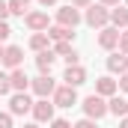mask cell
<instances>
[{"instance_id":"6da1fadb","label":"cell","mask_w":128,"mask_h":128,"mask_svg":"<svg viewBox=\"0 0 128 128\" xmlns=\"http://www.w3.org/2000/svg\"><path fill=\"white\" fill-rule=\"evenodd\" d=\"M84 21H86L90 27L101 30V27H107V21H110V9L101 6V3H90V6L84 9Z\"/></svg>"},{"instance_id":"7a4b0ae2","label":"cell","mask_w":128,"mask_h":128,"mask_svg":"<svg viewBox=\"0 0 128 128\" xmlns=\"http://www.w3.org/2000/svg\"><path fill=\"white\" fill-rule=\"evenodd\" d=\"M80 107H84V113H86V119H96V122H98L101 116H107V98L96 96V92L84 98V104H80Z\"/></svg>"},{"instance_id":"3957f363","label":"cell","mask_w":128,"mask_h":128,"mask_svg":"<svg viewBox=\"0 0 128 128\" xmlns=\"http://www.w3.org/2000/svg\"><path fill=\"white\" fill-rule=\"evenodd\" d=\"M80 21H84V15H80V9H74L72 3L57 9V24H60V27H68V30H74Z\"/></svg>"},{"instance_id":"277c9868","label":"cell","mask_w":128,"mask_h":128,"mask_svg":"<svg viewBox=\"0 0 128 128\" xmlns=\"http://www.w3.org/2000/svg\"><path fill=\"white\" fill-rule=\"evenodd\" d=\"M51 98H54V107H74V104H78V90L68 86V84H63V86L54 90Z\"/></svg>"},{"instance_id":"5b68a950","label":"cell","mask_w":128,"mask_h":128,"mask_svg":"<svg viewBox=\"0 0 128 128\" xmlns=\"http://www.w3.org/2000/svg\"><path fill=\"white\" fill-rule=\"evenodd\" d=\"M24 24H27L33 33H45L51 27V18H48V12H42V9H30V12L24 15Z\"/></svg>"},{"instance_id":"8992f818","label":"cell","mask_w":128,"mask_h":128,"mask_svg":"<svg viewBox=\"0 0 128 128\" xmlns=\"http://www.w3.org/2000/svg\"><path fill=\"white\" fill-rule=\"evenodd\" d=\"M30 90H33V96H36V98H48V96H54L57 84H54L51 74H39L36 80H30Z\"/></svg>"},{"instance_id":"52a82bcc","label":"cell","mask_w":128,"mask_h":128,"mask_svg":"<svg viewBox=\"0 0 128 128\" xmlns=\"http://www.w3.org/2000/svg\"><path fill=\"white\" fill-rule=\"evenodd\" d=\"M30 110H33V98L27 92H12V98H9V113L12 116H24Z\"/></svg>"},{"instance_id":"ba28073f","label":"cell","mask_w":128,"mask_h":128,"mask_svg":"<svg viewBox=\"0 0 128 128\" xmlns=\"http://www.w3.org/2000/svg\"><path fill=\"white\" fill-rule=\"evenodd\" d=\"M0 63L6 66L9 72H12V68H21V63H24V48H18V45H6Z\"/></svg>"},{"instance_id":"9c48e42d","label":"cell","mask_w":128,"mask_h":128,"mask_svg":"<svg viewBox=\"0 0 128 128\" xmlns=\"http://www.w3.org/2000/svg\"><path fill=\"white\" fill-rule=\"evenodd\" d=\"M33 119L42 125V122H51L54 119V101H48V98H39V101H33Z\"/></svg>"},{"instance_id":"30bf717a","label":"cell","mask_w":128,"mask_h":128,"mask_svg":"<svg viewBox=\"0 0 128 128\" xmlns=\"http://www.w3.org/2000/svg\"><path fill=\"white\" fill-rule=\"evenodd\" d=\"M63 80L68 84V86H80V84H86V68L78 63V66H66V74H63Z\"/></svg>"},{"instance_id":"8fae6325","label":"cell","mask_w":128,"mask_h":128,"mask_svg":"<svg viewBox=\"0 0 128 128\" xmlns=\"http://www.w3.org/2000/svg\"><path fill=\"white\" fill-rule=\"evenodd\" d=\"M116 45H119V30H116V27H101V30H98V48L113 51Z\"/></svg>"},{"instance_id":"7c38bea8","label":"cell","mask_w":128,"mask_h":128,"mask_svg":"<svg viewBox=\"0 0 128 128\" xmlns=\"http://www.w3.org/2000/svg\"><path fill=\"white\" fill-rule=\"evenodd\" d=\"M9 84H12V92H27L30 90V78L24 68H12L9 72Z\"/></svg>"},{"instance_id":"4fadbf2b","label":"cell","mask_w":128,"mask_h":128,"mask_svg":"<svg viewBox=\"0 0 128 128\" xmlns=\"http://www.w3.org/2000/svg\"><path fill=\"white\" fill-rule=\"evenodd\" d=\"M116 92H119V86H116V80H113L110 74H104V78H98V80H96V96L110 98V96H116Z\"/></svg>"},{"instance_id":"5bb4252c","label":"cell","mask_w":128,"mask_h":128,"mask_svg":"<svg viewBox=\"0 0 128 128\" xmlns=\"http://www.w3.org/2000/svg\"><path fill=\"white\" fill-rule=\"evenodd\" d=\"M57 60V54L48 48V51H39L36 54V68H39V74H51V66Z\"/></svg>"},{"instance_id":"9a60e30c","label":"cell","mask_w":128,"mask_h":128,"mask_svg":"<svg viewBox=\"0 0 128 128\" xmlns=\"http://www.w3.org/2000/svg\"><path fill=\"white\" fill-rule=\"evenodd\" d=\"M107 113H113V116H128V98H122V96H110L107 98Z\"/></svg>"},{"instance_id":"2e32d148","label":"cell","mask_w":128,"mask_h":128,"mask_svg":"<svg viewBox=\"0 0 128 128\" xmlns=\"http://www.w3.org/2000/svg\"><path fill=\"white\" fill-rule=\"evenodd\" d=\"M107 72L110 74H125L128 72V57L125 54H110L107 57Z\"/></svg>"},{"instance_id":"e0dca14e","label":"cell","mask_w":128,"mask_h":128,"mask_svg":"<svg viewBox=\"0 0 128 128\" xmlns=\"http://www.w3.org/2000/svg\"><path fill=\"white\" fill-rule=\"evenodd\" d=\"M45 33H48V39H51V42H72V39H74V30L60 27V24H51Z\"/></svg>"},{"instance_id":"ac0fdd59","label":"cell","mask_w":128,"mask_h":128,"mask_svg":"<svg viewBox=\"0 0 128 128\" xmlns=\"http://www.w3.org/2000/svg\"><path fill=\"white\" fill-rule=\"evenodd\" d=\"M110 24H113L116 30H119V27L128 30V6H113V9H110Z\"/></svg>"},{"instance_id":"d6986e66","label":"cell","mask_w":128,"mask_h":128,"mask_svg":"<svg viewBox=\"0 0 128 128\" xmlns=\"http://www.w3.org/2000/svg\"><path fill=\"white\" fill-rule=\"evenodd\" d=\"M48 45H51V39H48V33H33L30 36V51H48Z\"/></svg>"},{"instance_id":"ffe728a7","label":"cell","mask_w":128,"mask_h":128,"mask_svg":"<svg viewBox=\"0 0 128 128\" xmlns=\"http://www.w3.org/2000/svg\"><path fill=\"white\" fill-rule=\"evenodd\" d=\"M6 6H9V15H27L30 12V0H6Z\"/></svg>"},{"instance_id":"44dd1931","label":"cell","mask_w":128,"mask_h":128,"mask_svg":"<svg viewBox=\"0 0 128 128\" xmlns=\"http://www.w3.org/2000/svg\"><path fill=\"white\" fill-rule=\"evenodd\" d=\"M72 51H74L72 42H57V45H54V54H57V57H68Z\"/></svg>"},{"instance_id":"7402d4cb","label":"cell","mask_w":128,"mask_h":128,"mask_svg":"<svg viewBox=\"0 0 128 128\" xmlns=\"http://www.w3.org/2000/svg\"><path fill=\"white\" fill-rule=\"evenodd\" d=\"M12 92V84H9V74L0 72V96H9Z\"/></svg>"},{"instance_id":"603a6c76","label":"cell","mask_w":128,"mask_h":128,"mask_svg":"<svg viewBox=\"0 0 128 128\" xmlns=\"http://www.w3.org/2000/svg\"><path fill=\"white\" fill-rule=\"evenodd\" d=\"M116 48H119V54H125V57H128V30L119 33V45H116Z\"/></svg>"},{"instance_id":"cb8c5ba5","label":"cell","mask_w":128,"mask_h":128,"mask_svg":"<svg viewBox=\"0 0 128 128\" xmlns=\"http://www.w3.org/2000/svg\"><path fill=\"white\" fill-rule=\"evenodd\" d=\"M9 36H12V27H9L6 21H0V42H6Z\"/></svg>"},{"instance_id":"d4e9b609","label":"cell","mask_w":128,"mask_h":128,"mask_svg":"<svg viewBox=\"0 0 128 128\" xmlns=\"http://www.w3.org/2000/svg\"><path fill=\"white\" fill-rule=\"evenodd\" d=\"M48 125H51V128H72V122H68V119H57V116H54Z\"/></svg>"},{"instance_id":"484cf974","label":"cell","mask_w":128,"mask_h":128,"mask_svg":"<svg viewBox=\"0 0 128 128\" xmlns=\"http://www.w3.org/2000/svg\"><path fill=\"white\" fill-rule=\"evenodd\" d=\"M72 128H98V125H96V119H86V116H84L80 122H74Z\"/></svg>"},{"instance_id":"4316f807","label":"cell","mask_w":128,"mask_h":128,"mask_svg":"<svg viewBox=\"0 0 128 128\" xmlns=\"http://www.w3.org/2000/svg\"><path fill=\"white\" fill-rule=\"evenodd\" d=\"M116 86H119V92H128V72H125V74H119Z\"/></svg>"},{"instance_id":"83f0119b","label":"cell","mask_w":128,"mask_h":128,"mask_svg":"<svg viewBox=\"0 0 128 128\" xmlns=\"http://www.w3.org/2000/svg\"><path fill=\"white\" fill-rule=\"evenodd\" d=\"M0 128H12V113H0Z\"/></svg>"},{"instance_id":"f1b7e54d","label":"cell","mask_w":128,"mask_h":128,"mask_svg":"<svg viewBox=\"0 0 128 128\" xmlns=\"http://www.w3.org/2000/svg\"><path fill=\"white\" fill-rule=\"evenodd\" d=\"M9 18V6H6V0H0V21H6Z\"/></svg>"},{"instance_id":"f546056e","label":"cell","mask_w":128,"mask_h":128,"mask_svg":"<svg viewBox=\"0 0 128 128\" xmlns=\"http://www.w3.org/2000/svg\"><path fill=\"white\" fill-rule=\"evenodd\" d=\"M90 3H92V0H72V6H74V9H86Z\"/></svg>"},{"instance_id":"4dcf8cb0","label":"cell","mask_w":128,"mask_h":128,"mask_svg":"<svg viewBox=\"0 0 128 128\" xmlns=\"http://www.w3.org/2000/svg\"><path fill=\"white\" fill-rule=\"evenodd\" d=\"M98 3H101V6H107V9H110V6H119V0H98Z\"/></svg>"},{"instance_id":"1f68e13d","label":"cell","mask_w":128,"mask_h":128,"mask_svg":"<svg viewBox=\"0 0 128 128\" xmlns=\"http://www.w3.org/2000/svg\"><path fill=\"white\" fill-rule=\"evenodd\" d=\"M39 3H42V6H45V9H48V6H57V3H60V0H39Z\"/></svg>"},{"instance_id":"d6a6232c","label":"cell","mask_w":128,"mask_h":128,"mask_svg":"<svg viewBox=\"0 0 128 128\" xmlns=\"http://www.w3.org/2000/svg\"><path fill=\"white\" fill-rule=\"evenodd\" d=\"M119 128H128V116H122V119H119Z\"/></svg>"},{"instance_id":"836d02e7","label":"cell","mask_w":128,"mask_h":128,"mask_svg":"<svg viewBox=\"0 0 128 128\" xmlns=\"http://www.w3.org/2000/svg\"><path fill=\"white\" fill-rule=\"evenodd\" d=\"M24 128H39V122H24Z\"/></svg>"},{"instance_id":"e575fe53","label":"cell","mask_w":128,"mask_h":128,"mask_svg":"<svg viewBox=\"0 0 128 128\" xmlns=\"http://www.w3.org/2000/svg\"><path fill=\"white\" fill-rule=\"evenodd\" d=\"M0 57H3V48H0Z\"/></svg>"},{"instance_id":"d590c367","label":"cell","mask_w":128,"mask_h":128,"mask_svg":"<svg viewBox=\"0 0 128 128\" xmlns=\"http://www.w3.org/2000/svg\"><path fill=\"white\" fill-rule=\"evenodd\" d=\"M125 6H128V0H125Z\"/></svg>"}]
</instances>
